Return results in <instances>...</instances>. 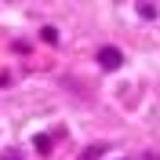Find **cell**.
<instances>
[{"mask_svg": "<svg viewBox=\"0 0 160 160\" xmlns=\"http://www.w3.org/2000/svg\"><path fill=\"white\" fill-rule=\"evenodd\" d=\"M138 15H146V18H153V15H157V8H153V4H138Z\"/></svg>", "mask_w": 160, "mask_h": 160, "instance_id": "obj_2", "label": "cell"}, {"mask_svg": "<svg viewBox=\"0 0 160 160\" xmlns=\"http://www.w3.org/2000/svg\"><path fill=\"white\" fill-rule=\"evenodd\" d=\"M120 62H124V55H120L117 48H102L98 51V66L102 69H120Z\"/></svg>", "mask_w": 160, "mask_h": 160, "instance_id": "obj_1", "label": "cell"}]
</instances>
